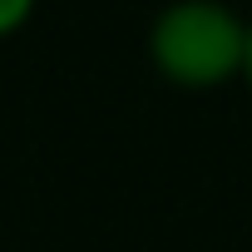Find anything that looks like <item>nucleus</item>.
Instances as JSON below:
<instances>
[{
    "mask_svg": "<svg viewBox=\"0 0 252 252\" xmlns=\"http://www.w3.org/2000/svg\"><path fill=\"white\" fill-rule=\"evenodd\" d=\"M35 5H40V0H0V40H10V35H20V30L30 25Z\"/></svg>",
    "mask_w": 252,
    "mask_h": 252,
    "instance_id": "obj_2",
    "label": "nucleus"
},
{
    "mask_svg": "<svg viewBox=\"0 0 252 252\" xmlns=\"http://www.w3.org/2000/svg\"><path fill=\"white\" fill-rule=\"evenodd\" d=\"M242 84L252 89V20H247V64H242Z\"/></svg>",
    "mask_w": 252,
    "mask_h": 252,
    "instance_id": "obj_3",
    "label": "nucleus"
},
{
    "mask_svg": "<svg viewBox=\"0 0 252 252\" xmlns=\"http://www.w3.org/2000/svg\"><path fill=\"white\" fill-rule=\"evenodd\" d=\"M149 64L178 89H218L242 79L247 20L227 0H168L149 25Z\"/></svg>",
    "mask_w": 252,
    "mask_h": 252,
    "instance_id": "obj_1",
    "label": "nucleus"
}]
</instances>
